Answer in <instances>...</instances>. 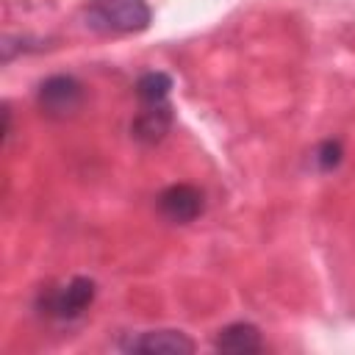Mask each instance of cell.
I'll use <instances>...</instances> for the list:
<instances>
[{
    "instance_id": "5b68a950",
    "label": "cell",
    "mask_w": 355,
    "mask_h": 355,
    "mask_svg": "<svg viewBox=\"0 0 355 355\" xmlns=\"http://www.w3.org/2000/svg\"><path fill=\"white\" fill-rule=\"evenodd\" d=\"M158 211L175 225H189L205 211V197L191 183H172L158 194Z\"/></svg>"
},
{
    "instance_id": "3957f363",
    "label": "cell",
    "mask_w": 355,
    "mask_h": 355,
    "mask_svg": "<svg viewBox=\"0 0 355 355\" xmlns=\"http://www.w3.org/2000/svg\"><path fill=\"white\" fill-rule=\"evenodd\" d=\"M83 83L75 75H50L36 89V103L47 116L64 119L83 105Z\"/></svg>"
},
{
    "instance_id": "9c48e42d",
    "label": "cell",
    "mask_w": 355,
    "mask_h": 355,
    "mask_svg": "<svg viewBox=\"0 0 355 355\" xmlns=\"http://www.w3.org/2000/svg\"><path fill=\"white\" fill-rule=\"evenodd\" d=\"M311 161H313V166H316L319 172H333V169H338V164L344 161V147H341V141H338V139H324V141H319V144L313 147V153H311Z\"/></svg>"
},
{
    "instance_id": "6da1fadb",
    "label": "cell",
    "mask_w": 355,
    "mask_h": 355,
    "mask_svg": "<svg viewBox=\"0 0 355 355\" xmlns=\"http://www.w3.org/2000/svg\"><path fill=\"white\" fill-rule=\"evenodd\" d=\"M147 0H89L86 25L97 33H139L150 25Z\"/></svg>"
},
{
    "instance_id": "8992f818",
    "label": "cell",
    "mask_w": 355,
    "mask_h": 355,
    "mask_svg": "<svg viewBox=\"0 0 355 355\" xmlns=\"http://www.w3.org/2000/svg\"><path fill=\"white\" fill-rule=\"evenodd\" d=\"M175 114L172 103H155V105H141V111L130 122V136L139 144H158L169 130H172Z\"/></svg>"
},
{
    "instance_id": "277c9868",
    "label": "cell",
    "mask_w": 355,
    "mask_h": 355,
    "mask_svg": "<svg viewBox=\"0 0 355 355\" xmlns=\"http://www.w3.org/2000/svg\"><path fill=\"white\" fill-rule=\"evenodd\" d=\"M122 352H141V355H189L194 352V341L183 333V330H141V333H130L119 341Z\"/></svg>"
},
{
    "instance_id": "30bf717a",
    "label": "cell",
    "mask_w": 355,
    "mask_h": 355,
    "mask_svg": "<svg viewBox=\"0 0 355 355\" xmlns=\"http://www.w3.org/2000/svg\"><path fill=\"white\" fill-rule=\"evenodd\" d=\"M8 136H11V111L8 105H3V144L8 141Z\"/></svg>"
},
{
    "instance_id": "52a82bcc",
    "label": "cell",
    "mask_w": 355,
    "mask_h": 355,
    "mask_svg": "<svg viewBox=\"0 0 355 355\" xmlns=\"http://www.w3.org/2000/svg\"><path fill=\"white\" fill-rule=\"evenodd\" d=\"M214 347L219 352H230V355H250V352L263 349V338L252 322H230L216 333Z\"/></svg>"
},
{
    "instance_id": "7a4b0ae2",
    "label": "cell",
    "mask_w": 355,
    "mask_h": 355,
    "mask_svg": "<svg viewBox=\"0 0 355 355\" xmlns=\"http://www.w3.org/2000/svg\"><path fill=\"white\" fill-rule=\"evenodd\" d=\"M94 294H97L94 280L78 275L58 288L42 291L36 297V311L55 322H75L89 311V305L94 302Z\"/></svg>"
},
{
    "instance_id": "ba28073f",
    "label": "cell",
    "mask_w": 355,
    "mask_h": 355,
    "mask_svg": "<svg viewBox=\"0 0 355 355\" xmlns=\"http://www.w3.org/2000/svg\"><path fill=\"white\" fill-rule=\"evenodd\" d=\"M169 92H172V78L161 69H150L136 80V97L141 105L169 103Z\"/></svg>"
}]
</instances>
